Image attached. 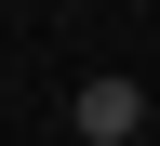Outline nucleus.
I'll return each mask as SVG.
<instances>
[{"label":"nucleus","instance_id":"nucleus-1","mask_svg":"<svg viewBox=\"0 0 160 146\" xmlns=\"http://www.w3.org/2000/svg\"><path fill=\"white\" fill-rule=\"evenodd\" d=\"M147 133V93L133 80H80V146H133Z\"/></svg>","mask_w":160,"mask_h":146}]
</instances>
